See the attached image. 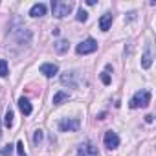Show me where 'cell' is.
<instances>
[{
  "mask_svg": "<svg viewBox=\"0 0 156 156\" xmlns=\"http://www.w3.org/2000/svg\"><path fill=\"white\" fill-rule=\"evenodd\" d=\"M68 48H70L68 41H57V42H55V51H57V53H66Z\"/></svg>",
  "mask_w": 156,
  "mask_h": 156,
  "instance_id": "obj_15",
  "label": "cell"
},
{
  "mask_svg": "<svg viewBox=\"0 0 156 156\" xmlns=\"http://www.w3.org/2000/svg\"><path fill=\"white\" fill-rule=\"evenodd\" d=\"M145 121H147V123H152V116H151V114H147V116H145Z\"/></svg>",
  "mask_w": 156,
  "mask_h": 156,
  "instance_id": "obj_23",
  "label": "cell"
},
{
  "mask_svg": "<svg viewBox=\"0 0 156 156\" xmlns=\"http://www.w3.org/2000/svg\"><path fill=\"white\" fill-rule=\"evenodd\" d=\"M79 127H81V121L77 118H62L59 121L61 132H75V130H79Z\"/></svg>",
  "mask_w": 156,
  "mask_h": 156,
  "instance_id": "obj_4",
  "label": "cell"
},
{
  "mask_svg": "<svg viewBox=\"0 0 156 156\" xmlns=\"http://www.w3.org/2000/svg\"><path fill=\"white\" fill-rule=\"evenodd\" d=\"M57 72H59V68H57V64H53V62H44V64H41V73H44L46 77H53V75H57Z\"/></svg>",
  "mask_w": 156,
  "mask_h": 156,
  "instance_id": "obj_8",
  "label": "cell"
},
{
  "mask_svg": "<svg viewBox=\"0 0 156 156\" xmlns=\"http://www.w3.org/2000/svg\"><path fill=\"white\" fill-rule=\"evenodd\" d=\"M72 9H73L72 2H64V0H51V11H53V17H57V19H62V17L70 15Z\"/></svg>",
  "mask_w": 156,
  "mask_h": 156,
  "instance_id": "obj_2",
  "label": "cell"
},
{
  "mask_svg": "<svg viewBox=\"0 0 156 156\" xmlns=\"http://www.w3.org/2000/svg\"><path fill=\"white\" fill-rule=\"evenodd\" d=\"M75 75H77L75 72H66V73H62V75H61V83H62V85H70V87L75 88V87H77V83H75Z\"/></svg>",
  "mask_w": 156,
  "mask_h": 156,
  "instance_id": "obj_11",
  "label": "cell"
},
{
  "mask_svg": "<svg viewBox=\"0 0 156 156\" xmlns=\"http://www.w3.org/2000/svg\"><path fill=\"white\" fill-rule=\"evenodd\" d=\"M101 81H103V85H110V75H108V72H103L101 73Z\"/></svg>",
  "mask_w": 156,
  "mask_h": 156,
  "instance_id": "obj_22",
  "label": "cell"
},
{
  "mask_svg": "<svg viewBox=\"0 0 156 156\" xmlns=\"http://www.w3.org/2000/svg\"><path fill=\"white\" fill-rule=\"evenodd\" d=\"M11 152H13V145H6L0 151V156H11Z\"/></svg>",
  "mask_w": 156,
  "mask_h": 156,
  "instance_id": "obj_19",
  "label": "cell"
},
{
  "mask_svg": "<svg viewBox=\"0 0 156 156\" xmlns=\"http://www.w3.org/2000/svg\"><path fill=\"white\" fill-rule=\"evenodd\" d=\"M8 73H9L8 61L6 59H0V77H8Z\"/></svg>",
  "mask_w": 156,
  "mask_h": 156,
  "instance_id": "obj_17",
  "label": "cell"
},
{
  "mask_svg": "<svg viewBox=\"0 0 156 156\" xmlns=\"http://www.w3.org/2000/svg\"><path fill=\"white\" fill-rule=\"evenodd\" d=\"M15 149H17V152H19V156H26V152H24V143H22V141H17V145H15Z\"/></svg>",
  "mask_w": 156,
  "mask_h": 156,
  "instance_id": "obj_21",
  "label": "cell"
},
{
  "mask_svg": "<svg viewBox=\"0 0 156 156\" xmlns=\"http://www.w3.org/2000/svg\"><path fill=\"white\" fill-rule=\"evenodd\" d=\"M103 141H105V147H107V149H110V151L119 147V136H118L114 130H107V132H105Z\"/></svg>",
  "mask_w": 156,
  "mask_h": 156,
  "instance_id": "obj_6",
  "label": "cell"
},
{
  "mask_svg": "<svg viewBox=\"0 0 156 156\" xmlns=\"http://www.w3.org/2000/svg\"><path fill=\"white\" fill-rule=\"evenodd\" d=\"M112 20H114L112 13H105V15L99 19V28H101V31H108L110 26H112Z\"/></svg>",
  "mask_w": 156,
  "mask_h": 156,
  "instance_id": "obj_9",
  "label": "cell"
},
{
  "mask_svg": "<svg viewBox=\"0 0 156 156\" xmlns=\"http://www.w3.org/2000/svg\"><path fill=\"white\" fill-rule=\"evenodd\" d=\"M30 15L31 17H42V15H46V4H42V2H39V4H33L31 6V9H30Z\"/></svg>",
  "mask_w": 156,
  "mask_h": 156,
  "instance_id": "obj_12",
  "label": "cell"
},
{
  "mask_svg": "<svg viewBox=\"0 0 156 156\" xmlns=\"http://www.w3.org/2000/svg\"><path fill=\"white\" fill-rule=\"evenodd\" d=\"M4 125H6L8 129H11V127H13V110H11V108H8V110H6V116H4Z\"/></svg>",
  "mask_w": 156,
  "mask_h": 156,
  "instance_id": "obj_16",
  "label": "cell"
},
{
  "mask_svg": "<svg viewBox=\"0 0 156 156\" xmlns=\"http://www.w3.org/2000/svg\"><path fill=\"white\" fill-rule=\"evenodd\" d=\"M151 103V92L149 90H138L130 99V108H145Z\"/></svg>",
  "mask_w": 156,
  "mask_h": 156,
  "instance_id": "obj_3",
  "label": "cell"
},
{
  "mask_svg": "<svg viewBox=\"0 0 156 156\" xmlns=\"http://www.w3.org/2000/svg\"><path fill=\"white\" fill-rule=\"evenodd\" d=\"M8 39H9V42L19 44L20 48H26V46L31 42V31H30L28 28H24V26L11 28V31H9V35H8ZM13 44H9V46H13ZM9 46H8V48H9Z\"/></svg>",
  "mask_w": 156,
  "mask_h": 156,
  "instance_id": "obj_1",
  "label": "cell"
},
{
  "mask_svg": "<svg viewBox=\"0 0 156 156\" xmlns=\"http://www.w3.org/2000/svg\"><path fill=\"white\" fill-rule=\"evenodd\" d=\"M152 64V55H151V46H145L143 57H141V68H151Z\"/></svg>",
  "mask_w": 156,
  "mask_h": 156,
  "instance_id": "obj_13",
  "label": "cell"
},
{
  "mask_svg": "<svg viewBox=\"0 0 156 156\" xmlns=\"http://www.w3.org/2000/svg\"><path fill=\"white\" fill-rule=\"evenodd\" d=\"M75 19L79 20V22H87V19H88V13H87V11L81 8L79 11H77V17H75Z\"/></svg>",
  "mask_w": 156,
  "mask_h": 156,
  "instance_id": "obj_18",
  "label": "cell"
},
{
  "mask_svg": "<svg viewBox=\"0 0 156 156\" xmlns=\"http://www.w3.org/2000/svg\"><path fill=\"white\" fill-rule=\"evenodd\" d=\"M0 138H2V129H0Z\"/></svg>",
  "mask_w": 156,
  "mask_h": 156,
  "instance_id": "obj_24",
  "label": "cell"
},
{
  "mask_svg": "<svg viewBox=\"0 0 156 156\" xmlns=\"http://www.w3.org/2000/svg\"><path fill=\"white\" fill-rule=\"evenodd\" d=\"M96 50H98V41H94V39H85L81 44H77V48H75V51L79 53V55L94 53Z\"/></svg>",
  "mask_w": 156,
  "mask_h": 156,
  "instance_id": "obj_5",
  "label": "cell"
},
{
  "mask_svg": "<svg viewBox=\"0 0 156 156\" xmlns=\"http://www.w3.org/2000/svg\"><path fill=\"white\" fill-rule=\"evenodd\" d=\"M41 141H42V130H35V134H33V143L39 145Z\"/></svg>",
  "mask_w": 156,
  "mask_h": 156,
  "instance_id": "obj_20",
  "label": "cell"
},
{
  "mask_svg": "<svg viewBox=\"0 0 156 156\" xmlns=\"http://www.w3.org/2000/svg\"><path fill=\"white\" fill-rule=\"evenodd\" d=\"M77 156H99V152H98V147L94 143L87 141L77 149Z\"/></svg>",
  "mask_w": 156,
  "mask_h": 156,
  "instance_id": "obj_7",
  "label": "cell"
},
{
  "mask_svg": "<svg viewBox=\"0 0 156 156\" xmlns=\"http://www.w3.org/2000/svg\"><path fill=\"white\" fill-rule=\"evenodd\" d=\"M19 108H20V112H22L24 116H30V114L33 112V107H31V103H30L28 98H20V99H19Z\"/></svg>",
  "mask_w": 156,
  "mask_h": 156,
  "instance_id": "obj_10",
  "label": "cell"
},
{
  "mask_svg": "<svg viewBox=\"0 0 156 156\" xmlns=\"http://www.w3.org/2000/svg\"><path fill=\"white\" fill-rule=\"evenodd\" d=\"M68 99H70V94L64 92V90H59V92L53 96V105H62V103L68 101Z\"/></svg>",
  "mask_w": 156,
  "mask_h": 156,
  "instance_id": "obj_14",
  "label": "cell"
}]
</instances>
